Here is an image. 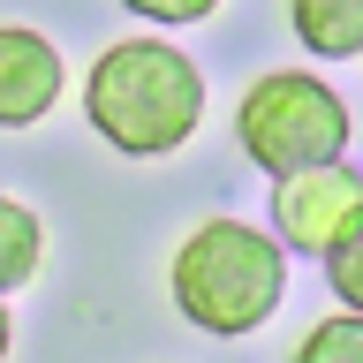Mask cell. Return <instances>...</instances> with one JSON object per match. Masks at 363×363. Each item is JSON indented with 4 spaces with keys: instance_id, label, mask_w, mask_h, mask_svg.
Instances as JSON below:
<instances>
[{
    "instance_id": "obj_8",
    "label": "cell",
    "mask_w": 363,
    "mask_h": 363,
    "mask_svg": "<svg viewBox=\"0 0 363 363\" xmlns=\"http://www.w3.org/2000/svg\"><path fill=\"white\" fill-rule=\"evenodd\" d=\"M288 363H363V311H333V318H318Z\"/></svg>"
},
{
    "instance_id": "obj_11",
    "label": "cell",
    "mask_w": 363,
    "mask_h": 363,
    "mask_svg": "<svg viewBox=\"0 0 363 363\" xmlns=\"http://www.w3.org/2000/svg\"><path fill=\"white\" fill-rule=\"evenodd\" d=\"M8 340H16V318H8V303H0V363H8Z\"/></svg>"
},
{
    "instance_id": "obj_9",
    "label": "cell",
    "mask_w": 363,
    "mask_h": 363,
    "mask_svg": "<svg viewBox=\"0 0 363 363\" xmlns=\"http://www.w3.org/2000/svg\"><path fill=\"white\" fill-rule=\"evenodd\" d=\"M325 280H333L340 311H363V204H356V220L340 227V242L325 250Z\"/></svg>"
},
{
    "instance_id": "obj_6",
    "label": "cell",
    "mask_w": 363,
    "mask_h": 363,
    "mask_svg": "<svg viewBox=\"0 0 363 363\" xmlns=\"http://www.w3.org/2000/svg\"><path fill=\"white\" fill-rule=\"evenodd\" d=\"M295 45L318 61H356L363 53V0H288Z\"/></svg>"
},
{
    "instance_id": "obj_4",
    "label": "cell",
    "mask_w": 363,
    "mask_h": 363,
    "mask_svg": "<svg viewBox=\"0 0 363 363\" xmlns=\"http://www.w3.org/2000/svg\"><path fill=\"white\" fill-rule=\"evenodd\" d=\"M363 204V174L356 167H311V174H280L272 182V235L295 257H325L340 242V227Z\"/></svg>"
},
{
    "instance_id": "obj_10",
    "label": "cell",
    "mask_w": 363,
    "mask_h": 363,
    "mask_svg": "<svg viewBox=\"0 0 363 363\" xmlns=\"http://www.w3.org/2000/svg\"><path fill=\"white\" fill-rule=\"evenodd\" d=\"M129 16H144V23H167V30H182V23H204L220 0H121Z\"/></svg>"
},
{
    "instance_id": "obj_5",
    "label": "cell",
    "mask_w": 363,
    "mask_h": 363,
    "mask_svg": "<svg viewBox=\"0 0 363 363\" xmlns=\"http://www.w3.org/2000/svg\"><path fill=\"white\" fill-rule=\"evenodd\" d=\"M68 68H61V45L30 30V23H0V129H30L53 113Z\"/></svg>"
},
{
    "instance_id": "obj_7",
    "label": "cell",
    "mask_w": 363,
    "mask_h": 363,
    "mask_svg": "<svg viewBox=\"0 0 363 363\" xmlns=\"http://www.w3.org/2000/svg\"><path fill=\"white\" fill-rule=\"evenodd\" d=\"M38 265H45V220L0 189V295H16Z\"/></svg>"
},
{
    "instance_id": "obj_1",
    "label": "cell",
    "mask_w": 363,
    "mask_h": 363,
    "mask_svg": "<svg viewBox=\"0 0 363 363\" xmlns=\"http://www.w3.org/2000/svg\"><path fill=\"white\" fill-rule=\"evenodd\" d=\"M84 121L121 159H167L204 121V68L174 38H113L84 76Z\"/></svg>"
},
{
    "instance_id": "obj_3",
    "label": "cell",
    "mask_w": 363,
    "mask_h": 363,
    "mask_svg": "<svg viewBox=\"0 0 363 363\" xmlns=\"http://www.w3.org/2000/svg\"><path fill=\"white\" fill-rule=\"evenodd\" d=\"M235 144L272 182L311 174V167H340V152H348V99L325 76H311V68H272L235 106Z\"/></svg>"
},
{
    "instance_id": "obj_2",
    "label": "cell",
    "mask_w": 363,
    "mask_h": 363,
    "mask_svg": "<svg viewBox=\"0 0 363 363\" xmlns=\"http://www.w3.org/2000/svg\"><path fill=\"white\" fill-rule=\"evenodd\" d=\"M167 288H174V311L197 325V333H257L280 295H288V242L280 235H257L235 212H212L174 242V265H167Z\"/></svg>"
}]
</instances>
